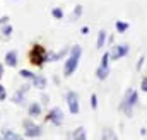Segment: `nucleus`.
Wrapping results in <instances>:
<instances>
[{
	"label": "nucleus",
	"instance_id": "obj_1",
	"mask_svg": "<svg viewBox=\"0 0 147 140\" xmlns=\"http://www.w3.org/2000/svg\"><path fill=\"white\" fill-rule=\"evenodd\" d=\"M69 53H70V55L67 57V60H65V63H63V75H65V77H70L74 72L77 70V67H79V60H80V55H82V46L75 44V46L70 48Z\"/></svg>",
	"mask_w": 147,
	"mask_h": 140
},
{
	"label": "nucleus",
	"instance_id": "obj_2",
	"mask_svg": "<svg viewBox=\"0 0 147 140\" xmlns=\"http://www.w3.org/2000/svg\"><path fill=\"white\" fill-rule=\"evenodd\" d=\"M29 62L34 67H41V65H45L48 62V51H46V48L43 44H39V43L33 44V48L29 51Z\"/></svg>",
	"mask_w": 147,
	"mask_h": 140
},
{
	"label": "nucleus",
	"instance_id": "obj_3",
	"mask_svg": "<svg viewBox=\"0 0 147 140\" xmlns=\"http://www.w3.org/2000/svg\"><path fill=\"white\" fill-rule=\"evenodd\" d=\"M137 101H139V94H137V91L128 89V91L125 92L123 103L120 104V109H123L127 116H132V114H134V106L137 104Z\"/></svg>",
	"mask_w": 147,
	"mask_h": 140
},
{
	"label": "nucleus",
	"instance_id": "obj_4",
	"mask_svg": "<svg viewBox=\"0 0 147 140\" xmlns=\"http://www.w3.org/2000/svg\"><path fill=\"white\" fill-rule=\"evenodd\" d=\"M22 128H24V137L26 139H38V137L43 135V128L39 125H36V121L31 120V118H26L22 121Z\"/></svg>",
	"mask_w": 147,
	"mask_h": 140
},
{
	"label": "nucleus",
	"instance_id": "obj_5",
	"mask_svg": "<svg viewBox=\"0 0 147 140\" xmlns=\"http://www.w3.org/2000/svg\"><path fill=\"white\" fill-rule=\"evenodd\" d=\"M65 99H67L69 111H70L72 114H79V111H80V104H79V94H77L75 91H69Z\"/></svg>",
	"mask_w": 147,
	"mask_h": 140
},
{
	"label": "nucleus",
	"instance_id": "obj_6",
	"mask_svg": "<svg viewBox=\"0 0 147 140\" xmlns=\"http://www.w3.org/2000/svg\"><path fill=\"white\" fill-rule=\"evenodd\" d=\"M46 121H50V123H53V125L60 127V125L63 123V111H62L58 106L51 108V109L48 111V114H46Z\"/></svg>",
	"mask_w": 147,
	"mask_h": 140
},
{
	"label": "nucleus",
	"instance_id": "obj_7",
	"mask_svg": "<svg viewBox=\"0 0 147 140\" xmlns=\"http://www.w3.org/2000/svg\"><path fill=\"white\" fill-rule=\"evenodd\" d=\"M31 89V85L29 84H24L21 89H17L16 92H14V96H12V103L14 104H17V106H21V104H24L26 103V94H28V91Z\"/></svg>",
	"mask_w": 147,
	"mask_h": 140
},
{
	"label": "nucleus",
	"instance_id": "obj_8",
	"mask_svg": "<svg viewBox=\"0 0 147 140\" xmlns=\"http://www.w3.org/2000/svg\"><path fill=\"white\" fill-rule=\"evenodd\" d=\"M128 44L127 43H121V44H116V46H113V50L110 51V60H120V58H123L127 53H128Z\"/></svg>",
	"mask_w": 147,
	"mask_h": 140
},
{
	"label": "nucleus",
	"instance_id": "obj_9",
	"mask_svg": "<svg viewBox=\"0 0 147 140\" xmlns=\"http://www.w3.org/2000/svg\"><path fill=\"white\" fill-rule=\"evenodd\" d=\"M17 63H19V53L16 50H9L5 53V65L10 67V69H16Z\"/></svg>",
	"mask_w": 147,
	"mask_h": 140
},
{
	"label": "nucleus",
	"instance_id": "obj_10",
	"mask_svg": "<svg viewBox=\"0 0 147 140\" xmlns=\"http://www.w3.org/2000/svg\"><path fill=\"white\" fill-rule=\"evenodd\" d=\"M41 114H43V106L39 104L38 101H34V103H31L28 106V118L34 120V118H39Z\"/></svg>",
	"mask_w": 147,
	"mask_h": 140
},
{
	"label": "nucleus",
	"instance_id": "obj_11",
	"mask_svg": "<svg viewBox=\"0 0 147 140\" xmlns=\"http://www.w3.org/2000/svg\"><path fill=\"white\" fill-rule=\"evenodd\" d=\"M33 87H36L39 91H45L46 89V85H48V80H46V77L45 75H41V73H36L34 77H33Z\"/></svg>",
	"mask_w": 147,
	"mask_h": 140
},
{
	"label": "nucleus",
	"instance_id": "obj_12",
	"mask_svg": "<svg viewBox=\"0 0 147 140\" xmlns=\"http://www.w3.org/2000/svg\"><path fill=\"white\" fill-rule=\"evenodd\" d=\"M69 51H70L69 48H62V50H58V51H55V53H48V62H58V60L65 58Z\"/></svg>",
	"mask_w": 147,
	"mask_h": 140
},
{
	"label": "nucleus",
	"instance_id": "obj_13",
	"mask_svg": "<svg viewBox=\"0 0 147 140\" xmlns=\"http://www.w3.org/2000/svg\"><path fill=\"white\" fill-rule=\"evenodd\" d=\"M0 140H22V137H21L19 133L12 132V130L3 128V130H2V137H0Z\"/></svg>",
	"mask_w": 147,
	"mask_h": 140
},
{
	"label": "nucleus",
	"instance_id": "obj_14",
	"mask_svg": "<svg viewBox=\"0 0 147 140\" xmlns=\"http://www.w3.org/2000/svg\"><path fill=\"white\" fill-rule=\"evenodd\" d=\"M106 39H108V33L105 31V29H101L99 33H98V41H96V48H105V43H106Z\"/></svg>",
	"mask_w": 147,
	"mask_h": 140
},
{
	"label": "nucleus",
	"instance_id": "obj_15",
	"mask_svg": "<svg viewBox=\"0 0 147 140\" xmlns=\"http://www.w3.org/2000/svg\"><path fill=\"white\" fill-rule=\"evenodd\" d=\"M108 75H110V69L98 67V70H96V77H98L99 80H105V79H108Z\"/></svg>",
	"mask_w": 147,
	"mask_h": 140
},
{
	"label": "nucleus",
	"instance_id": "obj_16",
	"mask_svg": "<svg viewBox=\"0 0 147 140\" xmlns=\"http://www.w3.org/2000/svg\"><path fill=\"white\" fill-rule=\"evenodd\" d=\"M72 140H86V130H84L82 127H79V128L74 132Z\"/></svg>",
	"mask_w": 147,
	"mask_h": 140
},
{
	"label": "nucleus",
	"instance_id": "obj_17",
	"mask_svg": "<svg viewBox=\"0 0 147 140\" xmlns=\"http://www.w3.org/2000/svg\"><path fill=\"white\" fill-rule=\"evenodd\" d=\"M0 33L3 38H10L12 33H14V28L10 26V24H5V26H2V29H0Z\"/></svg>",
	"mask_w": 147,
	"mask_h": 140
},
{
	"label": "nucleus",
	"instance_id": "obj_18",
	"mask_svg": "<svg viewBox=\"0 0 147 140\" xmlns=\"http://www.w3.org/2000/svg\"><path fill=\"white\" fill-rule=\"evenodd\" d=\"M19 75H21L22 79H28V80H33V77H34L36 73H33L31 70H28V69H22V70H19Z\"/></svg>",
	"mask_w": 147,
	"mask_h": 140
},
{
	"label": "nucleus",
	"instance_id": "obj_19",
	"mask_svg": "<svg viewBox=\"0 0 147 140\" xmlns=\"http://www.w3.org/2000/svg\"><path fill=\"white\" fill-rule=\"evenodd\" d=\"M115 26H116V31H118V33H125V31L130 28V26H128V22H123V21H116V24H115Z\"/></svg>",
	"mask_w": 147,
	"mask_h": 140
},
{
	"label": "nucleus",
	"instance_id": "obj_20",
	"mask_svg": "<svg viewBox=\"0 0 147 140\" xmlns=\"http://www.w3.org/2000/svg\"><path fill=\"white\" fill-rule=\"evenodd\" d=\"M108 65H110V51H105V55H103V58H101V65H99V67L110 69Z\"/></svg>",
	"mask_w": 147,
	"mask_h": 140
},
{
	"label": "nucleus",
	"instance_id": "obj_21",
	"mask_svg": "<svg viewBox=\"0 0 147 140\" xmlns=\"http://www.w3.org/2000/svg\"><path fill=\"white\" fill-rule=\"evenodd\" d=\"M51 15L55 19H63V10L60 7H55V9H51Z\"/></svg>",
	"mask_w": 147,
	"mask_h": 140
},
{
	"label": "nucleus",
	"instance_id": "obj_22",
	"mask_svg": "<svg viewBox=\"0 0 147 140\" xmlns=\"http://www.w3.org/2000/svg\"><path fill=\"white\" fill-rule=\"evenodd\" d=\"M80 15H82V5H77L72 12V19H79Z\"/></svg>",
	"mask_w": 147,
	"mask_h": 140
},
{
	"label": "nucleus",
	"instance_id": "obj_23",
	"mask_svg": "<svg viewBox=\"0 0 147 140\" xmlns=\"http://www.w3.org/2000/svg\"><path fill=\"white\" fill-rule=\"evenodd\" d=\"M39 104H41V106H48V104H50V96H48L46 92H43V94H41V103H39Z\"/></svg>",
	"mask_w": 147,
	"mask_h": 140
},
{
	"label": "nucleus",
	"instance_id": "obj_24",
	"mask_svg": "<svg viewBox=\"0 0 147 140\" xmlns=\"http://www.w3.org/2000/svg\"><path fill=\"white\" fill-rule=\"evenodd\" d=\"M7 99V91H5V87L0 84V101H5Z\"/></svg>",
	"mask_w": 147,
	"mask_h": 140
},
{
	"label": "nucleus",
	"instance_id": "obj_25",
	"mask_svg": "<svg viewBox=\"0 0 147 140\" xmlns=\"http://www.w3.org/2000/svg\"><path fill=\"white\" fill-rule=\"evenodd\" d=\"M91 108H92V109H96V108H98V96H96V94H92V96H91Z\"/></svg>",
	"mask_w": 147,
	"mask_h": 140
},
{
	"label": "nucleus",
	"instance_id": "obj_26",
	"mask_svg": "<svg viewBox=\"0 0 147 140\" xmlns=\"http://www.w3.org/2000/svg\"><path fill=\"white\" fill-rule=\"evenodd\" d=\"M9 19H10L9 15H2V17H0V26H5V24H9Z\"/></svg>",
	"mask_w": 147,
	"mask_h": 140
},
{
	"label": "nucleus",
	"instance_id": "obj_27",
	"mask_svg": "<svg viewBox=\"0 0 147 140\" xmlns=\"http://www.w3.org/2000/svg\"><path fill=\"white\" fill-rule=\"evenodd\" d=\"M144 60H146V57L142 55V57L139 58V62H137V70H140V69H142V65H144Z\"/></svg>",
	"mask_w": 147,
	"mask_h": 140
},
{
	"label": "nucleus",
	"instance_id": "obj_28",
	"mask_svg": "<svg viewBox=\"0 0 147 140\" xmlns=\"http://www.w3.org/2000/svg\"><path fill=\"white\" fill-rule=\"evenodd\" d=\"M140 89H142L144 92H147V77H144V79H142V85H140Z\"/></svg>",
	"mask_w": 147,
	"mask_h": 140
},
{
	"label": "nucleus",
	"instance_id": "obj_29",
	"mask_svg": "<svg viewBox=\"0 0 147 140\" xmlns=\"http://www.w3.org/2000/svg\"><path fill=\"white\" fill-rule=\"evenodd\" d=\"M80 34H89V28H87V26L80 28Z\"/></svg>",
	"mask_w": 147,
	"mask_h": 140
},
{
	"label": "nucleus",
	"instance_id": "obj_30",
	"mask_svg": "<svg viewBox=\"0 0 147 140\" xmlns=\"http://www.w3.org/2000/svg\"><path fill=\"white\" fill-rule=\"evenodd\" d=\"M3 72H5V65L0 63V80H2V77H3Z\"/></svg>",
	"mask_w": 147,
	"mask_h": 140
}]
</instances>
